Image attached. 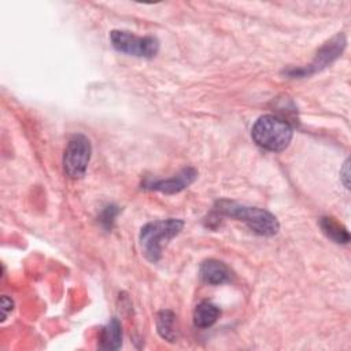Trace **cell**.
<instances>
[{
  "label": "cell",
  "mask_w": 351,
  "mask_h": 351,
  "mask_svg": "<svg viewBox=\"0 0 351 351\" xmlns=\"http://www.w3.org/2000/svg\"><path fill=\"white\" fill-rule=\"evenodd\" d=\"M12 308H14V302H12V299L8 298V296H5V295L1 296V318H3V319L7 318L8 313L12 311Z\"/></svg>",
  "instance_id": "5bb4252c"
},
{
  "label": "cell",
  "mask_w": 351,
  "mask_h": 351,
  "mask_svg": "<svg viewBox=\"0 0 351 351\" xmlns=\"http://www.w3.org/2000/svg\"><path fill=\"white\" fill-rule=\"evenodd\" d=\"M219 308L217 304L204 300L202 303H199L195 307L193 311V324L197 328H210L211 325H214L217 322V319L219 318Z\"/></svg>",
  "instance_id": "30bf717a"
},
{
  "label": "cell",
  "mask_w": 351,
  "mask_h": 351,
  "mask_svg": "<svg viewBox=\"0 0 351 351\" xmlns=\"http://www.w3.org/2000/svg\"><path fill=\"white\" fill-rule=\"evenodd\" d=\"M184 228V221L177 218L159 219L145 223L140 232V245L144 256L156 263L162 258L163 244L177 236Z\"/></svg>",
  "instance_id": "7a4b0ae2"
},
{
  "label": "cell",
  "mask_w": 351,
  "mask_h": 351,
  "mask_svg": "<svg viewBox=\"0 0 351 351\" xmlns=\"http://www.w3.org/2000/svg\"><path fill=\"white\" fill-rule=\"evenodd\" d=\"M214 213L244 222L254 233L259 236H274L280 229V223L276 215L271 213L263 208L240 204L237 202L226 199L218 200L214 206Z\"/></svg>",
  "instance_id": "6da1fadb"
},
{
  "label": "cell",
  "mask_w": 351,
  "mask_h": 351,
  "mask_svg": "<svg viewBox=\"0 0 351 351\" xmlns=\"http://www.w3.org/2000/svg\"><path fill=\"white\" fill-rule=\"evenodd\" d=\"M101 350H118L122 346V326L117 318H111L100 332Z\"/></svg>",
  "instance_id": "9c48e42d"
},
{
  "label": "cell",
  "mask_w": 351,
  "mask_h": 351,
  "mask_svg": "<svg viewBox=\"0 0 351 351\" xmlns=\"http://www.w3.org/2000/svg\"><path fill=\"white\" fill-rule=\"evenodd\" d=\"M197 177V171L193 167H185L178 174L165 178V180H154L144 184V188L151 191H158L166 195H173L181 192L182 189L188 188Z\"/></svg>",
  "instance_id": "52a82bcc"
},
{
  "label": "cell",
  "mask_w": 351,
  "mask_h": 351,
  "mask_svg": "<svg viewBox=\"0 0 351 351\" xmlns=\"http://www.w3.org/2000/svg\"><path fill=\"white\" fill-rule=\"evenodd\" d=\"M110 41L118 52L137 58H152L159 51V41L156 37H141L125 30H112L110 33Z\"/></svg>",
  "instance_id": "277c9868"
},
{
  "label": "cell",
  "mask_w": 351,
  "mask_h": 351,
  "mask_svg": "<svg viewBox=\"0 0 351 351\" xmlns=\"http://www.w3.org/2000/svg\"><path fill=\"white\" fill-rule=\"evenodd\" d=\"M199 274L204 282L211 285H221V284L229 282L232 278L230 269L223 262H219L215 259L204 261L200 265Z\"/></svg>",
  "instance_id": "ba28073f"
},
{
  "label": "cell",
  "mask_w": 351,
  "mask_h": 351,
  "mask_svg": "<svg viewBox=\"0 0 351 351\" xmlns=\"http://www.w3.org/2000/svg\"><path fill=\"white\" fill-rule=\"evenodd\" d=\"M346 37L343 33L336 34L333 38H330L328 43H325L324 47L317 52L314 60L307 66L302 69H293L288 70L287 74L291 77H306L310 74H314L317 71H321L326 66H329L332 62H335L346 48Z\"/></svg>",
  "instance_id": "8992f818"
},
{
  "label": "cell",
  "mask_w": 351,
  "mask_h": 351,
  "mask_svg": "<svg viewBox=\"0 0 351 351\" xmlns=\"http://www.w3.org/2000/svg\"><path fill=\"white\" fill-rule=\"evenodd\" d=\"M319 226L322 232L335 243L339 244H347L350 241V233L346 226L339 223L335 218L332 217H322L319 219Z\"/></svg>",
  "instance_id": "7c38bea8"
},
{
  "label": "cell",
  "mask_w": 351,
  "mask_h": 351,
  "mask_svg": "<svg viewBox=\"0 0 351 351\" xmlns=\"http://www.w3.org/2000/svg\"><path fill=\"white\" fill-rule=\"evenodd\" d=\"M156 329L162 339L174 343L177 341L178 333L176 326V315L170 310H162L156 315Z\"/></svg>",
  "instance_id": "8fae6325"
},
{
  "label": "cell",
  "mask_w": 351,
  "mask_h": 351,
  "mask_svg": "<svg viewBox=\"0 0 351 351\" xmlns=\"http://www.w3.org/2000/svg\"><path fill=\"white\" fill-rule=\"evenodd\" d=\"M90 154H92V145L86 136L84 134L71 136L63 154L64 173L70 178H82L86 173Z\"/></svg>",
  "instance_id": "5b68a950"
},
{
  "label": "cell",
  "mask_w": 351,
  "mask_h": 351,
  "mask_svg": "<svg viewBox=\"0 0 351 351\" xmlns=\"http://www.w3.org/2000/svg\"><path fill=\"white\" fill-rule=\"evenodd\" d=\"M293 129L282 118L277 115H262L259 117L251 130L254 141L271 152L284 151L292 140Z\"/></svg>",
  "instance_id": "3957f363"
},
{
  "label": "cell",
  "mask_w": 351,
  "mask_h": 351,
  "mask_svg": "<svg viewBox=\"0 0 351 351\" xmlns=\"http://www.w3.org/2000/svg\"><path fill=\"white\" fill-rule=\"evenodd\" d=\"M118 213H119V210H118V207H115V206H108V207H106L104 211H103L101 215H100V222H101L107 229L111 228V223L114 222V218L117 217Z\"/></svg>",
  "instance_id": "4fadbf2b"
}]
</instances>
